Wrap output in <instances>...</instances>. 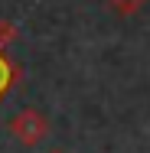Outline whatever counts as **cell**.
Wrapping results in <instances>:
<instances>
[{"instance_id": "obj_1", "label": "cell", "mask_w": 150, "mask_h": 153, "mask_svg": "<svg viewBox=\"0 0 150 153\" xmlns=\"http://www.w3.org/2000/svg\"><path fill=\"white\" fill-rule=\"evenodd\" d=\"M49 117L43 114V111H36V108H23L20 114H13L10 117V134L23 143V147H36V143H43L46 137H49Z\"/></svg>"}, {"instance_id": "obj_2", "label": "cell", "mask_w": 150, "mask_h": 153, "mask_svg": "<svg viewBox=\"0 0 150 153\" xmlns=\"http://www.w3.org/2000/svg\"><path fill=\"white\" fill-rule=\"evenodd\" d=\"M16 82H20V65L10 59L7 52H0V101H3V94L10 91Z\"/></svg>"}, {"instance_id": "obj_3", "label": "cell", "mask_w": 150, "mask_h": 153, "mask_svg": "<svg viewBox=\"0 0 150 153\" xmlns=\"http://www.w3.org/2000/svg\"><path fill=\"white\" fill-rule=\"evenodd\" d=\"M147 3L150 0H104V7H108L111 13H118V16H134V13H140Z\"/></svg>"}, {"instance_id": "obj_4", "label": "cell", "mask_w": 150, "mask_h": 153, "mask_svg": "<svg viewBox=\"0 0 150 153\" xmlns=\"http://www.w3.org/2000/svg\"><path fill=\"white\" fill-rule=\"evenodd\" d=\"M16 26L10 23V20H0V52H7L10 49V42H16Z\"/></svg>"}, {"instance_id": "obj_5", "label": "cell", "mask_w": 150, "mask_h": 153, "mask_svg": "<svg viewBox=\"0 0 150 153\" xmlns=\"http://www.w3.org/2000/svg\"><path fill=\"white\" fill-rule=\"evenodd\" d=\"M52 153H62V150H52Z\"/></svg>"}]
</instances>
